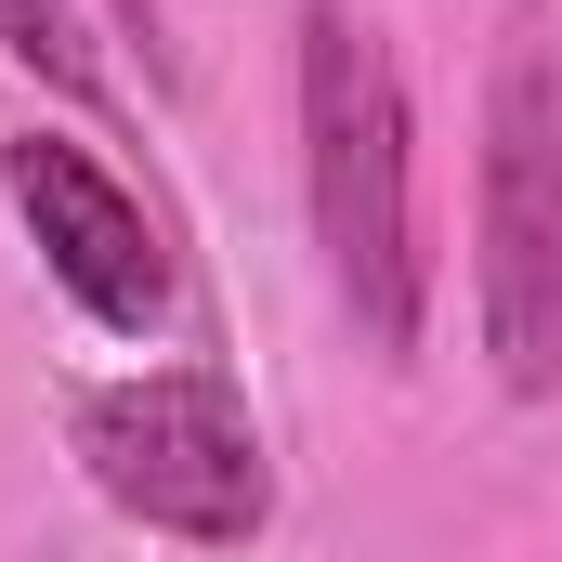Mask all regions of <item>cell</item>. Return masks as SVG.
Here are the masks:
<instances>
[{"label":"cell","instance_id":"obj_1","mask_svg":"<svg viewBox=\"0 0 562 562\" xmlns=\"http://www.w3.org/2000/svg\"><path fill=\"white\" fill-rule=\"evenodd\" d=\"M301 196H314V249H327V288L353 301V327L380 353H419L431 249H419V170H406V79L353 0L301 13Z\"/></svg>","mask_w":562,"mask_h":562},{"label":"cell","instance_id":"obj_2","mask_svg":"<svg viewBox=\"0 0 562 562\" xmlns=\"http://www.w3.org/2000/svg\"><path fill=\"white\" fill-rule=\"evenodd\" d=\"M79 458H92V484L132 524L183 537V550H249L276 524V458H262V431H249V406H236L223 367L105 380L79 406Z\"/></svg>","mask_w":562,"mask_h":562},{"label":"cell","instance_id":"obj_3","mask_svg":"<svg viewBox=\"0 0 562 562\" xmlns=\"http://www.w3.org/2000/svg\"><path fill=\"white\" fill-rule=\"evenodd\" d=\"M484 353L510 393H550L562 380V53L550 26L524 13L497 79H484Z\"/></svg>","mask_w":562,"mask_h":562},{"label":"cell","instance_id":"obj_4","mask_svg":"<svg viewBox=\"0 0 562 562\" xmlns=\"http://www.w3.org/2000/svg\"><path fill=\"white\" fill-rule=\"evenodd\" d=\"M0 183H13V210H26V236H40L53 288H66L92 327L144 340V327L170 314V249H157L144 196L105 170V157H92V144H66V132H13V144H0Z\"/></svg>","mask_w":562,"mask_h":562},{"label":"cell","instance_id":"obj_5","mask_svg":"<svg viewBox=\"0 0 562 562\" xmlns=\"http://www.w3.org/2000/svg\"><path fill=\"white\" fill-rule=\"evenodd\" d=\"M0 53H13V66H40L53 92H105V66H92V26H79V0H0Z\"/></svg>","mask_w":562,"mask_h":562}]
</instances>
